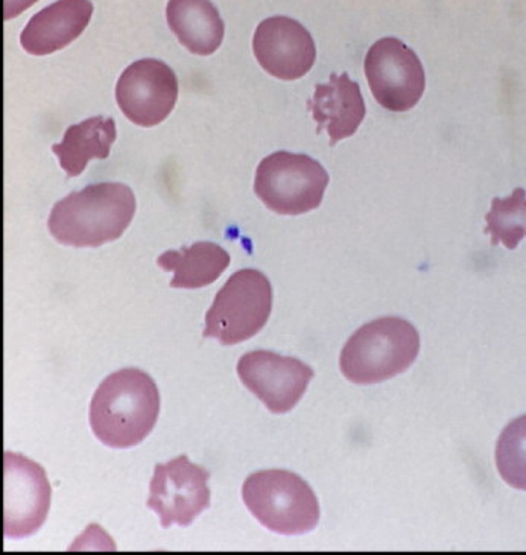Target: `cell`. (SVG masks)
Wrapping results in <instances>:
<instances>
[{"instance_id": "1", "label": "cell", "mask_w": 526, "mask_h": 555, "mask_svg": "<svg viewBox=\"0 0 526 555\" xmlns=\"http://www.w3.org/2000/svg\"><path fill=\"white\" fill-rule=\"evenodd\" d=\"M161 414V392L153 377L139 369L113 373L98 387L90 403L94 437L112 449L138 447Z\"/></svg>"}, {"instance_id": "2", "label": "cell", "mask_w": 526, "mask_h": 555, "mask_svg": "<svg viewBox=\"0 0 526 555\" xmlns=\"http://www.w3.org/2000/svg\"><path fill=\"white\" fill-rule=\"evenodd\" d=\"M136 198L123 183H98L72 192L55 204L49 217L51 235L69 247H101L130 228Z\"/></svg>"}, {"instance_id": "3", "label": "cell", "mask_w": 526, "mask_h": 555, "mask_svg": "<svg viewBox=\"0 0 526 555\" xmlns=\"http://www.w3.org/2000/svg\"><path fill=\"white\" fill-rule=\"evenodd\" d=\"M420 335L410 321L384 317L358 328L341 353L339 367L354 384L392 379L418 360Z\"/></svg>"}, {"instance_id": "4", "label": "cell", "mask_w": 526, "mask_h": 555, "mask_svg": "<svg viewBox=\"0 0 526 555\" xmlns=\"http://www.w3.org/2000/svg\"><path fill=\"white\" fill-rule=\"evenodd\" d=\"M242 498L253 516L272 532L300 535L316 530L320 504L305 479L287 470H264L245 479Z\"/></svg>"}, {"instance_id": "5", "label": "cell", "mask_w": 526, "mask_h": 555, "mask_svg": "<svg viewBox=\"0 0 526 555\" xmlns=\"http://www.w3.org/2000/svg\"><path fill=\"white\" fill-rule=\"evenodd\" d=\"M272 311V286L260 271H238L219 289L206 313L204 338L234 346L255 337L268 323Z\"/></svg>"}, {"instance_id": "6", "label": "cell", "mask_w": 526, "mask_h": 555, "mask_svg": "<svg viewBox=\"0 0 526 555\" xmlns=\"http://www.w3.org/2000/svg\"><path fill=\"white\" fill-rule=\"evenodd\" d=\"M328 184L329 173L320 162L279 151L257 166L255 192L268 209L297 217L320 207Z\"/></svg>"}, {"instance_id": "7", "label": "cell", "mask_w": 526, "mask_h": 555, "mask_svg": "<svg viewBox=\"0 0 526 555\" xmlns=\"http://www.w3.org/2000/svg\"><path fill=\"white\" fill-rule=\"evenodd\" d=\"M365 77L374 100L389 112H410L425 93L422 62L411 48L395 37L377 40L369 49Z\"/></svg>"}, {"instance_id": "8", "label": "cell", "mask_w": 526, "mask_h": 555, "mask_svg": "<svg viewBox=\"0 0 526 555\" xmlns=\"http://www.w3.org/2000/svg\"><path fill=\"white\" fill-rule=\"evenodd\" d=\"M210 474L181 455L157 464L151 479L146 507L161 517L162 528L189 527L210 505Z\"/></svg>"}, {"instance_id": "9", "label": "cell", "mask_w": 526, "mask_h": 555, "mask_svg": "<svg viewBox=\"0 0 526 555\" xmlns=\"http://www.w3.org/2000/svg\"><path fill=\"white\" fill-rule=\"evenodd\" d=\"M179 100V79L168 64L145 59L132 63L120 75L116 101L127 119L151 128L168 118Z\"/></svg>"}, {"instance_id": "10", "label": "cell", "mask_w": 526, "mask_h": 555, "mask_svg": "<svg viewBox=\"0 0 526 555\" xmlns=\"http://www.w3.org/2000/svg\"><path fill=\"white\" fill-rule=\"evenodd\" d=\"M238 375L272 414H286L305 396L313 370L297 358L257 350L241 358Z\"/></svg>"}, {"instance_id": "11", "label": "cell", "mask_w": 526, "mask_h": 555, "mask_svg": "<svg viewBox=\"0 0 526 555\" xmlns=\"http://www.w3.org/2000/svg\"><path fill=\"white\" fill-rule=\"evenodd\" d=\"M5 532L7 539H26L36 534L51 507V485L43 467L14 452H5Z\"/></svg>"}, {"instance_id": "12", "label": "cell", "mask_w": 526, "mask_h": 555, "mask_svg": "<svg viewBox=\"0 0 526 555\" xmlns=\"http://www.w3.org/2000/svg\"><path fill=\"white\" fill-rule=\"evenodd\" d=\"M253 51L264 70L283 81L305 77L317 60L316 41L294 18L275 16L257 26Z\"/></svg>"}, {"instance_id": "13", "label": "cell", "mask_w": 526, "mask_h": 555, "mask_svg": "<svg viewBox=\"0 0 526 555\" xmlns=\"http://www.w3.org/2000/svg\"><path fill=\"white\" fill-rule=\"evenodd\" d=\"M308 108L317 122V134L328 131L332 149L357 133L367 113L361 89L347 74H332L328 85H318Z\"/></svg>"}, {"instance_id": "14", "label": "cell", "mask_w": 526, "mask_h": 555, "mask_svg": "<svg viewBox=\"0 0 526 555\" xmlns=\"http://www.w3.org/2000/svg\"><path fill=\"white\" fill-rule=\"evenodd\" d=\"M92 14L90 0H59L28 22L21 36L22 48L37 56L62 51L85 33Z\"/></svg>"}, {"instance_id": "15", "label": "cell", "mask_w": 526, "mask_h": 555, "mask_svg": "<svg viewBox=\"0 0 526 555\" xmlns=\"http://www.w3.org/2000/svg\"><path fill=\"white\" fill-rule=\"evenodd\" d=\"M166 18L170 31L192 54L211 55L224 40V22L210 0H169Z\"/></svg>"}, {"instance_id": "16", "label": "cell", "mask_w": 526, "mask_h": 555, "mask_svg": "<svg viewBox=\"0 0 526 555\" xmlns=\"http://www.w3.org/2000/svg\"><path fill=\"white\" fill-rule=\"evenodd\" d=\"M157 266L174 273L170 288L200 289L221 278L230 266V255L218 244L196 243L163 253Z\"/></svg>"}, {"instance_id": "17", "label": "cell", "mask_w": 526, "mask_h": 555, "mask_svg": "<svg viewBox=\"0 0 526 555\" xmlns=\"http://www.w3.org/2000/svg\"><path fill=\"white\" fill-rule=\"evenodd\" d=\"M116 135L115 120L94 116L69 127L63 142L52 146V151L59 157L63 171L69 177H78L92 158L104 160L110 156Z\"/></svg>"}, {"instance_id": "18", "label": "cell", "mask_w": 526, "mask_h": 555, "mask_svg": "<svg viewBox=\"0 0 526 555\" xmlns=\"http://www.w3.org/2000/svg\"><path fill=\"white\" fill-rule=\"evenodd\" d=\"M484 232L491 236V245L503 244L514 250L526 237V191L516 188L506 198H493L491 210L486 215Z\"/></svg>"}, {"instance_id": "19", "label": "cell", "mask_w": 526, "mask_h": 555, "mask_svg": "<svg viewBox=\"0 0 526 555\" xmlns=\"http://www.w3.org/2000/svg\"><path fill=\"white\" fill-rule=\"evenodd\" d=\"M496 467L506 485L526 492V415L502 430L496 444Z\"/></svg>"}, {"instance_id": "20", "label": "cell", "mask_w": 526, "mask_h": 555, "mask_svg": "<svg viewBox=\"0 0 526 555\" xmlns=\"http://www.w3.org/2000/svg\"><path fill=\"white\" fill-rule=\"evenodd\" d=\"M5 2V21L21 16L24 11L31 9L39 0H3Z\"/></svg>"}]
</instances>
